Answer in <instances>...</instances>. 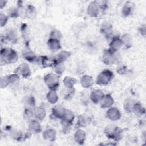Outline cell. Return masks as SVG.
Masks as SVG:
<instances>
[{
  "label": "cell",
  "instance_id": "6da1fadb",
  "mask_svg": "<svg viewBox=\"0 0 146 146\" xmlns=\"http://www.w3.org/2000/svg\"><path fill=\"white\" fill-rule=\"evenodd\" d=\"M1 62L5 64H11L15 63L18 58L17 52L10 47L2 48L0 52Z\"/></svg>",
  "mask_w": 146,
  "mask_h": 146
},
{
  "label": "cell",
  "instance_id": "7a4b0ae2",
  "mask_svg": "<svg viewBox=\"0 0 146 146\" xmlns=\"http://www.w3.org/2000/svg\"><path fill=\"white\" fill-rule=\"evenodd\" d=\"M104 133L109 139L116 141H120L123 136V130L119 127L115 125H108L104 129Z\"/></svg>",
  "mask_w": 146,
  "mask_h": 146
},
{
  "label": "cell",
  "instance_id": "3957f363",
  "mask_svg": "<svg viewBox=\"0 0 146 146\" xmlns=\"http://www.w3.org/2000/svg\"><path fill=\"white\" fill-rule=\"evenodd\" d=\"M113 73L108 69L103 70L97 76L96 82L99 85H107L113 78Z\"/></svg>",
  "mask_w": 146,
  "mask_h": 146
},
{
  "label": "cell",
  "instance_id": "277c9868",
  "mask_svg": "<svg viewBox=\"0 0 146 146\" xmlns=\"http://www.w3.org/2000/svg\"><path fill=\"white\" fill-rule=\"evenodd\" d=\"M44 80L50 90L56 91L59 86V76L55 74L48 73L46 74L44 77Z\"/></svg>",
  "mask_w": 146,
  "mask_h": 146
},
{
  "label": "cell",
  "instance_id": "5b68a950",
  "mask_svg": "<svg viewBox=\"0 0 146 146\" xmlns=\"http://www.w3.org/2000/svg\"><path fill=\"white\" fill-rule=\"evenodd\" d=\"M59 62L56 58H49L46 56H41L38 58L36 64H40L43 68L54 67Z\"/></svg>",
  "mask_w": 146,
  "mask_h": 146
},
{
  "label": "cell",
  "instance_id": "8992f818",
  "mask_svg": "<svg viewBox=\"0 0 146 146\" xmlns=\"http://www.w3.org/2000/svg\"><path fill=\"white\" fill-rule=\"evenodd\" d=\"M102 60L106 65L113 64L117 60L115 52H113L109 48L104 49L103 51Z\"/></svg>",
  "mask_w": 146,
  "mask_h": 146
},
{
  "label": "cell",
  "instance_id": "52a82bcc",
  "mask_svg": "<svg viewBox=\"0 0 146 146\" xmlns=\"http://www.w3.org/2000/svg\"><path fill=\"white\" fill-rule=\"evenodd\" d=\"M109 46V49L113 52H116L121 48L123 44L121 38L119 36H115L112 38Z\"/></svg>",
  "mask_w": 146,
  "mask_h": 146
},
{
  "label": "cell",
  "instance_id": "ba28073f",
  "mask_svg": "<svg viewBox=\"0 0 146 146\" xmlns=\"http://www.w3.org/2000/svg\"><path fill=\"white\" fill-rule=\"evenodd\" d=\"M14 73L18 75L20 74L23 78H27L30 75L31 71L27 64L22 63L15 69Z\"/></svg>",
  "mask_w": 146,
  "mask_h": 146
},
{
  "label": "cell",
  "instance_id": "9c48e42d",
  "mask_svg": "<svg viewBox=\"0 0 146 146\" xmlns=\"http://www.w3.org/2000/svg\"><path fill=\"white\" fill-rule=\"evenodd\" d=\"M100 11V7L96 1H92L89 4L87 13V14L91 17H96Z\"/></svg>",
  "mask_w": 146,
  "mask_h": 146
},
{
  "label": "cell",
  "instance_id": "30bf717a",
  "mask_svg": "<svg viewBox=\"0 0 146 146\" xmlns=\"http://www.w3.org/2000/svg\"><path fill=\"white\" fill-rule=\"evenodd\" d=\"M106 116L111 120L116 121L120 119L121 113L117 108L111 107L107 110Z\"/></svg>",
  "mask_w": 146,
  "mask_h": 146
},
{
  "label": "cell",
  "instance_id": "8fae6325",
  "mask_svg": "<svg viewBox=\"0 0 146 146\" xmlns=\"http://www.w3.org/2000/svg\"><path fill=\"white\" fill-rule=\"evenodd\" d=\"M66 109L62 105L55 106L52 109V115L57 119H62Z\"/></svg>",
  "mask_w": 146,
  "mask_h": 146
},
{
  "label": "cell",
  "instance_id": "7c38bea8",
  "mask_svg": "<svg viewBox=\"0 0 146 146\" xmlns=\"http://www.w3.org/2000/svg\"><path fill=\"white\" fill-rule=\"evenodd\" d=\"M104 93L100 90H94L90 93V99L94 103H98L100 102L103 96Z\"/></svg>",
  "mask_w": 146,
  "mask_h": 146
},
{
  "label": "cell",
  "instance_id": "4fadbf2b",
  "mask_svg": "<svg viewBox=\"0 0 146 146\" xmlns=\"http://www.w3.org/2000/svg\"><path fill=\"white\" fill-rule=\"evenodd\" d=\"M114 103V99L111 94H108L104 95L103 99L100 101V106L103 108H110Z\"/></svg>",
  "mask_w": 146,
  "mask_h": 146
},
{
  "label": "cell",
  "instance_id": "5bb4252c",
  "mask_svg": "<svg viewBox=\"0 0 146 146\" xmlns=\"http://www.w3.org/2000/svg\"><path fill=\"white\" fill-rule=\"evenodd\" d=\"M29 131L31 133H38L42 131V127L39 122L37 120H31L29 122Z\"/></svg>",
  "mask_w": 146,
  "mask_h": 146
},
{
  "label": "cell",
  "instance_id": "9a60e30c",
  "mask_svg": "<svg viewBox=\"0 0 146 146\" xmlns=\"http://www.w3.org/2000/svg\"><path fill=\"white\" fill-rule=\"evenodd\" d=\"M134 3L132 2H126L122 9V14L124 17H127L131 15L134 9Z\"/></svg>",
  "mask_w": 146,
  "mask_h": 146
},
{
  "label": "cell",
  "instance_id": "2e32d148",
  "mask_svg": "<svg viewBox=\"0 0 146 146\" xmlns=\"http://www.w3.org/2000/svg\"><path fill=\"white\" fill-rule=\"evenodd\" d=\"M47 46L48 48L52 51H56L61 49V44L60 40L50 38L47 41Z\"/></svg>",
  "mask_w": 146,
  "mask_h": 146
},
{
  "label": "cell",
  "instance_id": "e0dca14e",
  "mask_svg": "<svg viewBox=\"0 0 146 146\" xmlns=\"http://www.w3.org/2000/svg\"><path fill=\"white\" fill-rule=\"evenodd\" d=\"M33 114L36 120H42L46 116V111L44 108L41 107H37L34 108Z\"/></svg>",
  "mask_w": 146,
  "mask_h": 146
},
{
  "label": "cell",
  "instance_id": "ac0fdd59",
  "mask_svg": "<svg viewBox=\"0 0 146 146\" xmlns=\"http://www.w3.org/2000/svg\"><path fill=\"white\" fill-rule=\"evenodd\" d=\"M100 31L107 38H109L112 34V26L108 22H104L100 27Z\"/></svg>",
  "mask_w": 146,
  "mask_h": 146
},
{
  "label": "cell",
  "instance_id": "d6986e66",
  "mask_svg": "<svg viewBox=\"0 0 146 146\" xmlns=\"http://www.w3.org/2000/svg\"><path fill=\"white\" fill-rule=\"evenodd\" d=\"M22 55L26 60L30 63L36 64L38 57H36V56H35V54L31 51H30V50L27 49L25 50L22 53Z\"/></svg>",
  "mask_w": 146,
  "mask_h": 146
},
{
  "label": "cell",
  "instance_id": "ffe728a7",
  "mask_svg": "<svg viewBox=\"0 0 146 146\" xmlns=\"http://www.w3.org/2000/svg\"><path fill=\"white\" fill-rule=\"evenodd\" d=\"M86 140V133L82 129H78L74 135V140L79 144H83Z\"/></svg>",
  "mask_w": 146,
  "mask_h": 146
},
{
  "label": "cell",
  "instance_id": "44dd1931",
  "mask_svg": "<svg viewBox=\"0 0 146 146\" xmlns=\"http://www.w3.org/2000/svg\"><path fill=\"white\" fill-rule=\"evenodd\" d=\"M56 131L53 129H48L43 133V138L51 142H53L56 139Z\"/></svg>",
  "mask_w": 146,
  "mask_h": 146
},
{
  "label": "cell",
  "instance_id": "7402d4cb",
  "mask_svg": "<svg viewBox=\"0 0 146 146\" xmlns=\"http://www.w3.org/2000/svg\"><path fill=\"white\" fill-rule=\"evenodd\" d=\"M80 83L83 87L88 88L92 86L94 83V80L92 76L86 75L81 78Z\"/></svg>",
  "mask_w": 146,
  "mask_h": 146
},
{
  "label": "cell",
  "instance_id": "603a6c76",
  "mask_svg": "<svg viewBox=\"0 0 146 146\" xmlns=\"http://www.w3.org/2000/svg\"><path fill=\"white\" fill-rule=\"evenodd\" d=\"M133 112L138 116H141L145 114V110L144 107L142 106L141 103L139 102H136L133 104Z\"/></svg>",
  "mask_w": 146,
  "mask_h": 146
},
{
  "label": "cell",
  "instance_id": "cb8c5ba5",
  "mask_svg": "<svg viewBox=\"0 0 146 146\" xmlns=\"http://www.w3.org/2000/svg\"><path fill=\"white\" fill-rule=\"evenodd\" d=\"M90 119L84 115H80L78 116V119L76 123V126L78 127H84L90 124Z\"/></svg>",
  "mask_w": 146,
  "mask_h": 146
},
{
  "label": "cell",
  "instance_id": "d4e9b609",
  "mask_svg": "<svg viewBox=\"0 0 146 146\" xmlns=\"http://www.w3.org/2000/svg\"><path fill=\"white\" fill-rule=\"evenodd\" d=\"M75 119V115L73 112H72L70 110H66V112L64 113V115L63 116V117L62 118V120L63 121H65L66 123H68L69 124H72V122Z\"/></svg>",
  "mask_w": 146,
  "mask_h": 146
},
{
  "label": "cell",
  "instance_id": "484cf974",
  "mask_svg": "<svg viewBox=\"0 0 146 146\" xmlns=\"http://www.w3.org/2000/svg\"><path fill=\"white\" fill-rule=\"evenodd\" d=\"M63 82L64 86L67 88H72L76 83V80L74 78L71 76H65Z\"/></svg>",
  "mask_w": 146,
  "mask_h": 146
},
{
  "label": "cell",
  "instance_id": "4316f807",
  "mask_svg": "<svg viewBox=\"0 0 146 146\" xmlns=\"http://www.w3.org/2000/svg\"><path fill=\"white\" fill-rule=\"evenodd\" d=\"M121 40L123 42V44L127 48L132 46V37L130 34H124L123 35Z\"/></svg>",
  "mask_w": 146,
  "mask_h": 146
},
{
  "label": "cell",
  "instance_id": "83f0119b",
  "mask_svg": "<svg viewBox=\"0 0 146 146\" xmlns=\"http://www.w3.org/2000/svg\"><path fill=\"white\" fill-rule=\"evenodd\" d=\"M10 136L14 140L17 141H21L23 139L22 132L17 129H13L10 131Z\"/></svg>",
  "mask_w": 146,
  "mask_h": 146
},
{
  "label": "cell",
  "instance_id": "f1b7e54d",
  "mask_svg": "<svg viewBox=\"0 0 146 146\" xmlns=\"http://www.w3.org/2000/svg\"><path fill=\"white\" fill-rule=\"evenodd\" d=\"M47 99L51 104H55L58 100V96L55 90H50L47 94Z\"/></svg>",
  "mask_w": 146,
  "mask_h": 146
},
{
  "label": "cell",
  "instance_id": "f546056e",
  "mask_svg": "<svg viewBox=\"0 0 146 146\" xmlns=\"http://www.w3.org/2000/svg\"><path fill=\"white\" fill-rule=\"evenodd\" d=\"M25 108L34 109L35 106V100L33 96H29L26 97L23 100Z\"/></svg>",
  "mask_w": 146,
  "mask_h": 146
},
{
  "label": "cell",
  "instance_id": "4dcf8cb0",
  "mask_svg": "<svg viewBox=\"0 0 146 146\" xmlns=\"http://www.w3.org/2000/svg\"><path fill=\"white\" fill-rule=\"evenodd\" d=\"M5 39L12 43H15L17 41V34L14 30H9L5 36Z\"/></svg>",
  "mask_w": 146,
  "mask_h": 146
},
{
  "label": "cell",
  "instance_id": "1f68e13d",
  "mask_svg": "<svg viewBox=\"0 0 146 146\" xmlns=\"http://www.w3.org/2000/svg\"><path fill=\"white\" fill-rule=\"evenodd\" d=\"M70 56H71V53L70 52L67 51H60L58 54V56L56 58L59 62L63 63L68 58H69Z\"/></svg>",
  "mask_w": 146,
  "mask_h": 146
},
{
  "label": "cell",
  "instance_id": "d6a6232c",
  "mask_svg": "<svg viewBox=\"0 0 146 146\" xmlns=\"http://www.w3.org/2000/svg\"><path fill=\"white\" fill-rule=\"evenodd\" d=\"M134 102L132 99H127L125 100L124 104V108L125 111L127 113H131L133 112V107Z\"/></svg>",
  "mask_w": 146,
  "mask_h": 146
},
{
  "label": "cell",
  "instance_id": "836d02e7",
  "mask_svg": "<svg viewBox=\"0 0 146 146\" xmlns=\"http://www.w3.org/2000/svg\"><path fill=\"white\" fill-rule=\"evenodd\" d=\"M22 2L19 1L18 2V6H17V10L18 13L19 14V17H21L23 18H25L27 17V10L26 9L22 6Z\"/></svg>",
  "mask_w": 146,
  "mask_h": 146
},
{
  "label": "cell",
  "instance_id": "e575fe53",
  "mask_svg": "<svg viewBox=\"0 0 146 146\" xmlns=\"http://www.w3.org/2000/svg\"><path fill=\"white\" fill-rule=\"evenodd\" d=\"M26 10H27V17H29V18H34L35 17L36 14V11L35 10V8L30 5H28L27 6V8L26 9Z\"/></svg>",
  "mask_w": 146,
  "mask_h": 146
},
{
  "label": "cell",
  "instance_id": "d590c367",
  "mask_svg": "<svg viewBox=\"0 0 146 146\" xmlns=\"http://www.w3.org/2000/svg\"><path fill=\"white\" fill-rule=\"evenodd\" d=\"M65 70V67L63 63L58 62V63L54 67V70L56 74L62 75Z\"/></svg>",
  "mask_w": 146,
  "mask_h": 146
},
{
  "label": "cell",
  "instance_id": "8d00e7d4",
  "mask_svg": "<svg viewBox=\"0 0 146 146\" xmlns=\"http://www.w3.org/2000/svg\"><path fill=\"white\" fill-rule=\"evenodd\" d=\"M62 37L61 33L57 30H52L50 34V38H52V39H55L58 40H60Z\"/></svg>",
  "mask_w": 146,
  "mask_h": 146
},
{
  "label": "cell",
  "instance_id": "74e56055",
  "mask_svg": "<svg viewBox=\"0 0 146 146\" xmlns=\"http://www.w3.org/2000/svg\"><path fill=\"white\" fill-rule=\"evenodd\" d=\"M7 14H8V17L10 18H16L19 17L17 8H15V7H12L9 9V10L7 11Z\"/></svg>",
  "mask_w": 146,
  "mask_h": 146
},
{
  "label": "cell",
  "instance_id": "f35d334b",
  "mask_svg": "<svg viewBox=\"0 0 146 146\" xmlns=\"http://www.w3.org/2000/svg\"><path fill=\"white\" fill-rule=\"evenodd\" d=\"M7 76V78H8V80H9V82L10 84L15 83L17 82L18 81H19V75H18L15 73L9 75Z\"/></svg>",
  "mask_w": 146,
  "mask_h": 146
},
{
  "label": "cell",
  "instance_id": "ab89813d",
  "mask_svg": "<svg viewBox=\"0 0 146 146\" xmlns=\"http://www.w3.org/2000/svg\"><path fill=\"white\" fill-rule=\"evenodd\" d=\"M67 92L65 94L64 98V99L68 100H70L74 96V94L75 93V89H74V88H67Z\"/></svg>",
  "mask_w": 146,
  "mask_h": 146
},
{
  "label": "cell",
  "instance_id": "60d3db41",
  "mask_svg": "<svg viewBox=\"0 0 146 146\" xmlns=\"http://www.w3.org/2000/svg\"><path fill=\"white\" fill-rule=\"evenodd\" d=\"M72 124H69L68 123H66L65 121H63L62 120V131L64 133H69L70 129H71V125Z\"/></svg>",
  "mask_w": 146,
  "mask_h": 146
},
{
  "label": "cell",
  "instance_id": "b9f144b4",
  "mask_svg": "<svg viewBox=\"0 0 146 146\" xmlns=\"http://www.w3.org/2000/svg\"><path fill=\"white\" fill-rule=\"evenodd\" d=\"M33 110L34 109H32V108H25V110L24 111V117L26 119H30V117H33L34 116Z\"/></svg>",
  "mask_w": 146,
  "mask_h": 146
},
{
  "label": "cell",
  "instance_id": "7bdbcfd3",
  "mask_svg": "<svg viewBox=\"0 0 146 146\" xmlns=\"http://www.w3.org/2000/svg\"><path fill=\"white\" fill-rule=\"evenodd\" d=\"M9 84H10V83H9V80H8V78H7V76L1 78V87L2 88L6 87Z\"/></svg>",
  "mask_w": 146,
  "mask_h": 146
},
{
  "label": "cell",
  "instance_id": "ee69618b",
  "mask_svg": "<svg viewBox=\"0 0 146 146\" xmlns=\"http://www.w3.org/2000/svg\"><path fill=\"white\" fill-rule=\"evenodd\" d=\"M8 19H9L8 16H7V15L2 14V13L1 14L0 19H1V27L4 26L6 24V23L8 21Z\"/></svg>",
  "mask_w": 146,
  "mask_h": 146
},
{
  "label": "cell",
  "instance_id": "f6af8a7d",
  "mask_svg": "<svg viewBox=\"0 0 146 146\" xmlns=\"http://www.w3.org/2000/svg\"><path fill=\"white\" fill-rule=\"evenodd\" d=\"M127 72V67L124 64H120L117 68V72L119 74H124Z\"/></svg>",
  "mask_w": 146,
  "mask_h": 146
},
{
  "label": "cell",
  "instance_id": "bcb514c9",
  "mask_svg": "<svg viewBox=\"0 0 146 146\" xmlns=\"http://www.w3.org/2000/svg\"><path fill=\"white\" fill-rule=\"evenodd\" d=\"M139 32L141 34V35L145 36V25H141V26L139 27Z\"/></svg>",
  "mask_w": 146,
  "mask_h": 146
},
{
  "label": "cell",
  "instance_id": "7dc6e473",
  "mask_svg": "<svg viewBox=\"0 0 146 146\" xmlns=\"http://www.w3.org/2000/svg\"><path fill=\"white\" fill-rule=\"evenodd\" d=\"M6 3H7V1H0V7H1V9H2L4 6H5Z\"/></svg>",
  "mask_w": 146,
  "mask_h": 146
}]
</instances>
